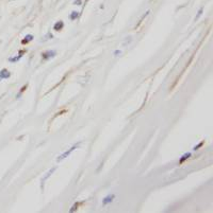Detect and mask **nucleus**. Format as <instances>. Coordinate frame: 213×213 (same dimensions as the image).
I'll return each instance as SVG.
<instances>
[{
  "instance_id": "13",
  "label": "nucleus",
  "mask_w": 213,
  "mask_h": 213,
  "mask_svg": "<svg viewBox=\"0 0 213 213\" xmlns=\"http://www.w3.org/2000/svg\"><path fill=\"white\" fill-rule=\"evenodd\" d=\"M118 54H122V51L120 50H116L115 52H114V55L115 56H118Z\"/></svg>"
},
{
  "instance_id": "7",
  "label": "nucleus",
  "mask_w": 213,
  "mask_h": 213,
  "mask_svg": "<svg viewBox=\"0 0 213 213\" xmlns=\"http://www.w3.org/2000/svg\"><path fill=\"white\" fill-rule=\"evenodd\" d=\"M78 16H79V12H77V11H73V12H71V20H75V19H77L78 18Z\"/></svg>"
},
{
  "instance_id": "6",
  "label": "nucleus",
  "mask_w": 213,
  "mask_h": 213,
  "mask_svg": "<svg viewBox=\"0 0 213 213\" xmlns=\"http://www.w3.org/2000/svg\"><path fill=\"white\" fill-rule=\"evenodd\" d=\"M32 39H33V36H32L31 34H28V35H26V37H24V38L22 40V45L28 44V43H29V41H31Z\"/></svg>"
},
{
  "instance_id": "1",
  "label": "nucleus",
  "mask_w": 213,
  "mask_h": 213,
  "mask_svg": "<svg viewBox=\"0 0 213 213\" xmlns=\"http://www.w3.org/2000/svg\"><path fill=\"white\" fill-rule=\"evenodd\" d=\"M79 144H80V143H78V144H75V145H73L71 148H69V150L66 151V152L64 153V154H62L61 156H59V158H58V161H60V160H63V159H65L66 157H68V156L71 154V152H73V151H75L77 148H78Z\"/></svg>"
},
{
  "instance_id": "3",
  "label": "nucleus",
  "mask_w": 213,
  "mask_h": 213,
  "mask_svg": "<svg viewBox=\"0 0 213 213\" xmlns=\"http://www.w3.org/2000/svg\"><path fill=\"white\" fill-rule=\"evenodd\" d=\"M11 76V73L7 70V69H2L0 71V80H3V79H9Z\"/></svg>"
},
{
  "instance_id": "4",
  "label": "nucleus",
  "mask_w": 213,
  "mask_h": 213,
  "mask_svg": "<svg viewBox=\"0 0 213 213\" xmlns=\"http://www.w3.org/2000/svg\"><path fill=\"white\" fill-rule=\"evenodd\" d=\"M114 198H115V195H114V194H112V195H108V196H105V198H103L102 203L103 205H108V203H112Z\"/></svg>"
},
{
  "instance_id": "11",
  "label": "nucleus",
  "mask_w": 213,
  "mask_h": 213,
  "mask_svg": "<svg viewBox=\"0 0 213 213\" xmlns=\"http://www.w3.org/2000/svg\"><path fill=\"white\" fill-rule=\"evenodd\" d=\"M73 4L75 5H81V0H75V1H73Z\"/></svg>"
},
{
  "instance_id": "12",
  "label": "nucleus",
  "mask_w": 213,
  "mask_h": 213,
  "mask_svg": "<svg viewBox=\"0 0 213 213\" xmlns=\"http://www.w3.org/2000/svg\"><path fill=\"white\" fill-rule=\"evenodd\" d=\"M78 208V203H76V205H73V209H71V212H73V211L76 210V209Z\"/></svg>"
},
{
  "instance_id": "14",
  "label": "nucleus",
  "mask_w": 213,
  "mask_h": 213,
  "mask_svg": "<svg viewBox=\"0 0 213 213\" xmlns=\"http://www.w3.org/2000/svg\"><path fill=\"white\" fill-rule=\"evenodd\" d=\"M203 14V7H201L200 10H199V12H198V15H197V16H196V19H197V18H199V16H200V15Z\"/></svg>"
},
{
  "instance_id": "8",
  "label": "nucleus",
  "mask_w": 213,
  "mask_h": 213,
  "mask_svg": "<svg viewBox=\"0 0 213 213\" xmlns=\"http://www.w3.org/2000/svg\"><path fill=\"white\" fill-rule=\"evenodd\" d=\"M24 51H20L19 54H18V56H16V57H14V58H10L9 61H10V62H16V61H18V59H19V58L22 56V54H24Z\"/></svg>"
},
{
  "instance_id": "10",
  "label": "nucleus",
  "mask_w": 213,
  "mask_h": 213,
  "mask_svg": "<svg viewBox=\"0 0 213 213\" xmlns=\"http://www.w3.org/2000/svg\"><path fill=\"white\" fill-rule=\"evenodd\" d=\"M54 170H56V169H52V170H50V171H49V172L47 173V175H46V176H45L44 178H43V179H42V182H43V184H44V181H45V180H46L47 178H48V177L50 176V174H52V173H53V171H54Z\"/></svg>"
},
{
  "instance_id": "5",
  "label": "nucleus",
  "mask_w": 213,
  "mask_h": 213,
  "mask_svg": "<svg viewBox=\"0 0 213 213\" xmlns=\"http://www.w3.org/2000/svg\"><path fill=\"white\" fill-rule=\"evenodd\" d=\"M64 27V22L62 21V20H60V21L56 22L53 26V30H56V31H60V30H62Z\"/></svg>"
},
{
  "instance_id": "9",
  "label": "nucleus",
  "mask_w": 213,
  "mask_h": 213,
  "mask_svg": "<svg viewBox=\"0 0 213 213\" xmlns=\"http://www.w3.org/2000/svg\"><path fill=\"white\" fill-rule=\"evenodd\" d=\"M190 156H191V153H186V154H184V155L182 156L181 159L179 160V163H182V162H183V161H184V160L188 159V158H189Z\"/></svg>"
},
{
  "instance_id": "2",
  "label": "nucleus",
  "mask_w": 213,
  "mask_h": 213,
  "mask_svg": "<svg viewBox=\"0 0 213 213\" xmlns=\"http://www.w3.org/2000/svg\"><path fill=\"white\" fill-rule=\"evenodd\" d=\"M56 54V51H46V52H44V53L42 54V55H43V58H44L45 61H47V59H49V58L53 57Z\"/></svg>"
}]
</instances>
